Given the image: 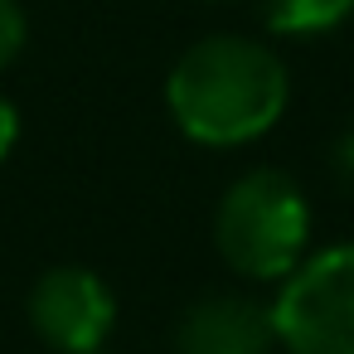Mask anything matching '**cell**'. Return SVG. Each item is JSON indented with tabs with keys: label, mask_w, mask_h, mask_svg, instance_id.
Masks as SVG:
<instances>
[{
	"label": "cell",
	"mask_w": 354,
	"mask_h": 354,
	"mask_svg": "<svg viewBox=\"0 0 354 354\" xmlns=\"http://www.w3.org/2000/svg\"><path fill=\"white\" fill-rule=\"evenodd\" d=\"M15 141H20V112H15V102L6 93H0V160L15 151Z\"/></svg>",
	"instance_id": "8"
},
{
	"label": "cell",
	"mask_w": 354,
	"mask_h": 354,
	"mask_svg": "<svg viewBox=\"0 0 354 354\" xmlns=\"http://www.w3.org/2000/svg\"><path fill=\"white\" fill-rule=\"evenodd\" d=\"M291 97V78L277 49L243 35H209L189 44L170 78L165 107L175 127L209 151H233L267 136Z\"/></svg>",
	"instance_id": "1"
},
{
	"label": "cell",
	"mask_w": 354,
	"mask_h": 354,
	"mask_svg": "<svg viewBox=\"0 0 354 354\" xmlns=\"http://www.w3.org/2000/svg\"><path fill=\"white\" fill-rule=\"evenodd\" d=\"M330 160H335V175L354 189V122H349V127H344V136L335 141V156H330Z\"/></svg>",
	"instance_id": "9"
},
{
	"label": "cell",
	"mask_w": 354,
	"mask_h": 354,
	"mask_svg": "<svg viewBox=\"0 0 354 354\" xmlns=\"http://www.w3.org/2000/svg\"><path fill=\"white\" fill-rule=\"evenodd\" d=\"M272 325L286 354H354V243L306 252L281 277Z\"/></svg>",
	"instance_id": "3"
},
{
	"label": "cell",
	"mask_w": 354,
	"mask_h": 354,
	"mask_svg": "<svg viewBox=\"0 0 354 354\" xmlns=\"http://www.w3.org/2000/svg\"><path fill=\"white\" fill-rule=\"evenodd\" d=\"M354 15V0H262V25L281 39H315Z\"/></svg>",
	"instance_id": "6"
},
{
	"label": "cell",
	"mask_w": 354,
	"mask_h": 354,
	"mask_svg": "<svg viewBox=\"0 0 354 354\" xmlns=\"http://www.w3.org/2000/svg\"><path fill=\"white\" fill-rule=\"evenodd\" d=\"M25 315L54 354H97L117 325V296L88 267H49L30 286Z\"/></svg>",
	"instance_id": "4"
},
{
	"label": "cell",
	"mask_w": 354,
	"mask_h": 354,
	"mask_svg": "<svg viewBox=\"0 0 354 354\" xmlns=\"http://www.w3.org/2000/svg\"><path fill=\"white\" fill-rule=\"evenodd\" d=\"M272 306L243 291H214L175 320V354H272Z\"/></svg>",
	"instance_id": "5"
},
{
	"label": "cell",
	"mask_w": 354,
	"mask_h": 354,
	"mask_svg": "<svg viewBox=\"0 0 354 354\" xmlns=\"http://www.w3.org/2000/svg\"><path fill=\"white\" fill-rule=\"evenodd\" d=\"M214 248L248 281H281L310 252V204L272 165L238 175L214 209Z\"/></svg>",
	"instance_id": "2"
},
{
	"label": "cell",
	"mask_w": 354,
	"mask_h": 354,
	"mask_svg": "<svg viewBox=\"0 0 354 354\" xmlns=\"http://www.w3.org/2000/svg\"><path fill=\"white\" fill-rule=\"evenodd\" d=\"M25 39H30V20H25V6H20V0H0V73H6V68H10V64L20 59Z\"/></svg>",
	"instance_id": "7"
}]
</instances>
